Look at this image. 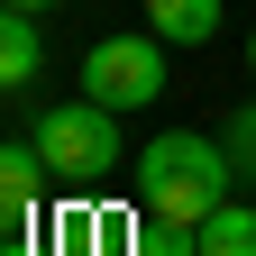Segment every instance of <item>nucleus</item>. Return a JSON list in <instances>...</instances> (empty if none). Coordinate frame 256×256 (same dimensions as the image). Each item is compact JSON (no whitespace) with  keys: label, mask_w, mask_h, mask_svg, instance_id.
I'll return each instance as SVG.
<instances>
[{"label":"nucleus","mask_w":256,"mask_h":256,"mask_svg":"<svg viewBox=\"0 0 256 256\" xmlns=\"http://www.w3.org/2000/svg\"><path fill=\"white\" fill-rule=\"evenodd\" d=\"M146 28L165 46H210L220 37V0H146Z\"/></svg>","instance_id":"nucleus-6"},{"label":"nucleus","mask_w":256,"mask_h":256,"mask_svg":"<svg viewBox=\"0 0 256 256\" xmlns=\"http://www.w3.org/2000/svg\"><path fill=\"white\" fill-rule=\"evenodd\" d=\"M46 156V174L55 183H101L110 165H119V110H101L82 92V101H55L46 119H37V138H28Z\"/></svg>","instance_id":"nucleus-2"},{"label":"nucleus","mask_w":256,"mask_h":256,"mask_svg":"<svg viewBox=\"0 0 256 256\" xmlns=\"http://www.w3.org/2000/svg\"><path fill=\"white\" fill-rule=\"evenodd\" d=\"M82 92L101 110H146L156 92H165V37H156V28L146 37H101L82 55Z\"/></svg>","instance_id":"nucleus-3"},{"label":"nucleus","mask_w":256,"mask_h":256,"mask_svg":"<svg viewBox=\"0 0 256 256\" xmlns=\"http://www.w3.org/2000/svg\"><path fill=\"white\" fill-rule=\"evenodd\" d=\"M247 74H256V37H247Z\"/></svg>","instance_id":"nucleus-12"},{"label":"nucleus","mask_w":256,"mask_h":256,"mask_svg":"<svg viewBox=\"0 0 256 256\" xmlns=\"http://www.w3.org/2000/svg\"><path fill=\"white\" fill-rule=\"evenodd\" d=\"M220 138H229V156H238V174H256V101H238Z\"/></svg>","instance_id":"nucleus-10"},{"label":"nucleus","mask_w":256,"mask_h":256,"mask_svg":"<svg viewBox=\"0 0 256 256\" xmlns=\"http://www.w3.org/2000/svg\"><path fill=\"white\" fill-rule=\"evenodd\" d=\"M202 256H256V210L247 202H220L202 220Z\"/></svg>","instance_id":"nucleus-8"},{"label":"nucleus","mask_w":256,"mask_h":256,"mask_svg":"<svg viewBox=\"0 0 256 256\" xmlns=\"http://www.w3.org/2000/svg\"><path fill=\"white\" fill-rule=\"evenodd\" d=\"M37 74H46L37 28H28V10H10V0H0V92H28Z\"/></svg>","instance_id":"nucleus-5"},{"label":"nucleus","mask_w":256,"mask_h":256,"mask_svg":"<svg viewBox=\"0 0 256 256\" xmlns=\"http://www.w3.org/2000/svg\"><path fill=\"white\" fill-rule=\"evenodd\" d=\"M10 10H55V0H10Z\"/></svg>","instance_id":"nucleus-11"},{"label":"nucleus","mask_w":256,"mask_h":256,"mask_svg":"<svg viewBox=\"0 0 256 256\" xmlns=\"http://www.w3.org/2000/svg\"><path fill=\"white\" fill-rule=\"evenodd\" d=\"M128 256H202V229L192 220H165V210H146L138 202V247Z\"/></svg>","instance_id":"nucleus-7"},{"label":"nucleus","mask_w":256,"mask_h":256,"mask_svg":"<svg viewBox=\"0 0 256 256\" xmlns=\"http://www.w3.org/2000/svg\"><path fill=\"white\" fill-rule=\"evenodd\" d=\"M37 192H46V156L37 146H0V238L37 229Z\"/></svg>","instance_id":"nucleus-4"},{"label":"nucleus","mask_w":256,"mask_h":256,"mask_svg":"<svg viewBox=\"0 0 256 256\" xmlns=\"http://www.w3.org/2000/svg\"><path fill=\"white\" fill-rule=\"evenodd\" d=\"M229 183H238V156L229 138H202V128H165L156 146H138V202L146 210H165V220H202L229 202Z\"/></svg>","instance_id":"nucleus-1"},{"label":"nucleus","mask_w":256,"mask_h":256,"mask_svg":"<svg viewBox=\"0 0 256 256\" xmlns=\"http://www.w3.org/2000/svg\"><path fill=\"white\" fill-rule=\"evenodd\" d=\"M138 247V210H82V256H128Z\"/></svg>","instance_id":"nucleus-9"}]
</instances>
